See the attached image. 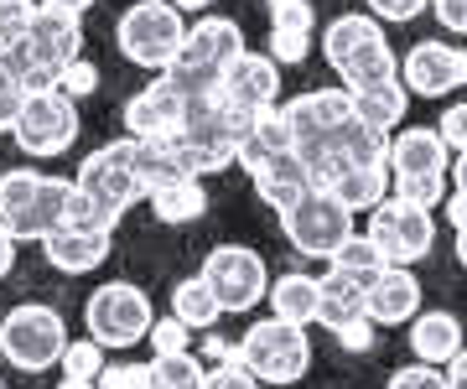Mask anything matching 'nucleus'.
<instances>
[{
    "label": "nucleus",
    "instance_id": "nucleus-29",
    "mask_svg": "<svg viewBox=\"0 0 467 389\" xmlns=\"http://www.w3.org/2000/svg\"><path fill=\"white\" fill-rule=\"evenodd\" d=\"M150 384L146 389H202V358L198 353H161L146 363Z\"/></svg>",
    "mask_w": 467,
    "mask_h": 389
},
{
    "label": "nucleus",
    "instance_id": "nucleus-44",
    "mask_svg": "<svg viewBox=\"0 0 467 389\" xmlns=\"http://www.w3.org/2000/svg\"><path fill=\"white\" fill-rule=\"evenodd\" d=\"M431 11H436V21H441L451 36H467V0H436Z\"/></svg>",
    "mask_w": 467,
    "mask_h": 389
},
{
    "label": "nucleus",
    "instance_id": "nucleus-18",
    "mask_svg": "<svg viewBox=\"0 0 467 389\" xmlns=\"http://www.w3.org/2000/svg\"><path fill=\"white\" fill-rule=\"evenodd\" d=\"M384 167H389V182H400V177H447L451 151L441 146V136L431 125H400L389 136Z\"/></svg>",
    "mask_w": 467,
    "mask_h": 389
},
{
    "label": "nucleus",
    "instance_id": "nucleus-26",
    "mask_svg": "<svg viewBox=\"0 0 467 389\" xmlns=\"http://www.w3.org/2000/svg\"><path fill=\"white\" fill-rule=\"evenodd\" d=\"M146 203L161 223H177V229H182V223H198L202 213H208V187H202L198 177H182V182L156 187Z\"/></svg>",
    "mask_w": 467,
    "mask_h": 389
},
{
    "label": "nucleus",
    "instance_id": "nucleus-42",
    "mask_svg": "<svg viewBox=\"0 0 467 389\" xmlns=\"http://www.w3.org/2000/svg\"><path fill=\"white\" fill-rule=\"evenodd\" d=\"M21 84L11 78V68H5V57H0V130H11L16 125V115H21Z\"/></svg>",
    "mask_w": 467,
    "mask_h": 389
},
{
    "label": "nucleus",
    "instance_id": "nucleus-15",
    "mask_svg": "<svg viewBox=\"0 0 467 389\" xmlns=\"http://www.w3.org/2000/svg\"><path fill=\"white\" fill-rule=\"evenodd\" d=\"M218 99L244 109V115H260V109H275L281 104V68L270 63L265 52H239L223 78H218Z\"/></svg>",
    "mask_w": 467,
    "mask_h": 389
},
{
    "label": "nucleus",
    "instance_id": "nucleus-11",
    "mask_svg": "<svg viewBox=\"0 0 467 389\" xmlns=\"http://www.w3.org/2000/svg\"><path fill=\"white\" fill-rule=\"evenodd\" d=\"M73 187H84L88 198H99L104 208H115L125 219V208L140 203V140L125 136V140L99 146V151H88Z\"/></svg>",
    "mask_w": 467,
    "mask_h": 389
},
{
    "label": "nucleus",
    "instance_id": "nucleus-46",
    "mask_svg": "<svg viewBox=\"0 0 467 389\" xmlns=\"http://www.w3.org/2000/svg\"><path fill=\"white\" fill-rule=\"evenodd\" d=\"M441 208H447L451 229H467V192H447V203H441Z\"/></svg>",
    "mask_w": 467,
    "mask_h": 389
},
{
    "label": "nucleus",
    "instance_id": "nucleus-24",
    "mask_svg": "<svg viewBox=\"0 0 467 389\" xmlns=\"http://www.w3.org/2000/svg\"><path fill=\"white\" fill-rule=\"evenodd\" d=\"M317 286H322V302H317V327H327V333H337V327H348L353 317H364V281H353V275L343 271H327L317 275Z\"/></svg>",
    "mask_w": 467,
    "mask_h": 389
},
{
    "label": "nucleus",
    "instance_id": "nucleus-32",
    "mask_svg": "<svg viewBox=\"0 0 467 389\" xmlns=\"http://www.w3.org/2000/svg\"><path fill=\"white\" fill-rule=\"evenodd\" d=\"M389 192H395V198H405V203L426 208V213H436V208L447 203L451 182H447V177H400V182H389Z\"/></svg>",
    "mask_w": 467,
    "mask_h": 389
},
{
    "label": "nucleus",
    "instance_id": "nucleus-19",
    "mask_svg": "<svg viewBox=\"0 0 467 389\" xmlns=\"http://www.w3.org/2000/svg\"><path fill=\"white\" fill-rule=\"evenodd\" d=\"M405 327H410V353H416V363H431V369H447L451 358L467 348L462 317L457 312H441V306H420Z\"/></svg>",
    "mask_w": 467,
    "mask_h": 389
},
{
    "label": "nucleus",
    "instance_id": "nucleus-9",
    "mask_svg": "<svg viewBox=\"0 0 467 389\" xmlns=\"http://www.w3.org/2000/svg\"><path fill=\"white\" fill-rule=\"evenodd\" d=\"M364 239L379 250L384 265H420L436 250V219L426 208L405 203V198H384L379 208H368V229Z\"/></svg>",
    "mask_w": 467,
    "mask_h": 389
},
{
    "label": "nucleus",
    "instance_id": "nucleus-34",
    "mask_svg": "<svg viewBox=\"0 0 467 389\" xmlns=\"http://www.w3.org/2000/svg\"><path fill=\"white\" fill-rule=\"evenodd\" d=\"M57 363H63V379H88V384H94V379L104 374V348L99 343H88V338H78V343H67L63 348Z\"/></svg>",
    "mask_w": 467,
    "mask_h": 389
},
{
    "label": "nucleus",
    "instance_id": "nucleus-38",
    "mask_svg": "<svg viewBox=\"0 0 467 389\" xmlns=\"http://www.w3.org/2000/svg\"><path fill=\"white\" fill-rule=\"evenodd\" d=\"M364 11L374 21H395V26H400V21H416L420 11H431V0H364Z\"/></svg>",
    "mask_w": 467,
    "mask_h": 389
},
{
    "label": "nucleus",
    "instance_id": "nucleus-21",
    "mask_svg": "<svg viewBox=\"0 0 467 389\" xmlns=\"http://www.w3.org/2000/svg\"><path fill=\"white\" fill-rule=\"evenodd\" d=\"M317 302H322L317 275H306V271L270 275V291H265L270 317L291 322V327H317Z\"/></svg>",
    "mask_w": 467,
    "mask_h": 389
},
{
    "label": "nucleus",
    "instance_id": "nucleus-33",
    "mask_svg": "<svg viewBox=\"0 0 467 389\" xmlns=\"http://www.w3.org/2000/svg\"><path fill=\"white\" fill-rule=\"evenodd\" d=\"M32 11H36V0H0V52L26 47V32H32Z\"/></svg>",
    "mask_w": 467,
    "mask_h": 389
},
{
    "label": "nucleus",
    "instance_id": "nucleus-2",
    "mask_svg": "<svg viewBox=\"0 0 467 389\" xmlns=\"http://www.w3.org/2000/svg\"><path fill=\"white\" fill-rule=\"evenodd\" d=\"M67 192L73 182L63 177H47V171H32V167H16L0 177V234H11L16 244L26 239H42L63 229V208H67Z\"/></svg>",
    "mask_w": 467,
    "mask_h": 389
},
{
    "label": "nucleus",
    "instance_id": "nucleus-50",
    "mask_svg": "<svg viewBox=\"0 0 467 389\" xmlns=\"http://www.w3.org/2000/svg\"><path fill=\"white\" fill-rule=\"evenodd\" d=\"M167 5H171V11H182V16H202L213 0H167Z\"/></svg>",
    "mask_w": 467,
    "mask_h": 389
},
{
    "label": "nucleus",
    "instance_id": "nucleus-12",
    "mask_svg": "<svg viewBox=\"0 0 467 389\" xmlns=\"http://www.w3.org/2000/svg\"><path fill=\"white\" fill-rule=\"evenodd\" d=\"M11 136H16V146L26 156H63V151H73V140H78V104L63 99L57 88H47V94H26L16 125H11Z\"/></svg>",
    "mask_w": 467,
    "mask_h": 389
},
{
    "label": "nucleus",
    "instance_id": "nucleus-43",
    "mask_svg": "<svg viewBox=\"0 0 467 389\" xmlns=\"http://www.w3.org/2000/svg\"><path fill=\"white\" fill-rule=\"evenodd\" d=\"M333 338L343 343L348 353H368V348H374V338H379V327H374V322H368V317H353L348 327H337Z\"/></svg>",
    "mask_w": 467,
    "mask_h": 389
},
{
    "label": "nucleus",
    "instance_id": "nucleus-25",
    "mask_svg": "<svg viewBox=\"0 0 467 389\" xmlns=\"http://www.w3.org/2000/svg\"><path fill=\"white\" fill-rule=\"evenodd\" d=\"M327 192L358 219V213H368V208H379L389 198V167H348L327 182Z\"/></svg>",
    "mask_w": 467,
    "mask_h": 389
},
{
    "label": "nucleus",
    "instance_id": "nucleus-22",
    "mask_svg": "<svg viewBox=\"0 0 467 389\" xmlns=\"http://www.w3.org/2000/svg\"><path fill=\"white\" fill-rule=\"evenodd\" d=\"M353 99V119H364L368 130L379 136H395L405 125V109H410V94H405L400 78H384V84H368V88H348Z\"/></svg>",
    "mask_w": 467,
    "mask_h": 389
},
{
    "label": "nucleus",
    "instance_id": "nucleus-55",
    "mask_svg": "<svg viewBox=\"0 0 467 389\" xmlns=\"http://www.w3.org/2000/svg\"><path fill=\"white\" fill-rule=\"evenodd\" d=\"M431 5H436V0H431Z\"/></svg>",
    "mask_w": 467,
    "mask_h": 389
},
{
    "label": "nucleus",
    "instance_id": "nucleus-35",
    "mask_svg": "<svg viewBox=\"0 0 467 389\" xmlns=\"http://www.w3.org/2000/svg\"><path fill=\"white\" fill-rule=\"evenodd\" d=\"M146 343H150V358H161V353H192V327H182V322L167 312V317L150 322Z\"/></svg>",
    "mask_w": 467,
    "mask_h": 389
},
{
    "label": "nucleus",
    "instance_id": "nucleus-52",
    "mask_svg": "<svg viewBox=\"0 0 467 389\" xmlns=\"http://www.w3.org/2000/svg\"><path fill=\"white\" fill-rule=\"evenodd\" d=\"M57 389H99V384H88V379H63Z\"/></svg>",
    "mask_w": 467,
    "mask_h": 389
},
{
    "label": "nucleus",
    "instance_id": "nucleus-28",
    "mask_svg": "<svg viewBox=\"0 0 467 389\" xmlns=\"http://www.w3.org/2000/svg\"><path fill=\"white\" fill-rule=\"evenodd\" d=\"M115 223H119L115 208H104L99 198H88L84 187H73V192H67L63 229H78V234H115Z\"/></svg>",
    "mask_w": 467,
    "mask_h": 389
},
{
    "label": "nucleus",
    "instance_id": "nucleus-17",
    "mask_svg": "<svg viewBox=\"0 0 467 389\" xmlns=\"http://www.w3.org/2000/svg\"><path fill=\"white\" fill-rule=\"evenodd\" d=\"M26 57L42 63V68H52V73H63L67 63L84 57V21L36 5L32 11V32H26Z\"/></svg>",
    "mask_w": 467,
    "mask_h": 389
},
{
    "label": "nucleus",
    "instance_id": "nucleus-36",
    "mask_svg": "<svg viewBox=\"0 0 467 389\" xmlns=\"http://www.w3.org/2000/svg\"><path fill=\"white\" fill-rule=\"evenodd\" d=\"M94 88H99V68H94L88 57H78V63H67V68L57 73V94H63V99H73V104L88 99Z\"/></svg>",
    "mask_w": 467,
    "mask_h": 389
},
{
    "label": "nucleus",
    "instance_id": "nucleus-23",
    "mask_svg": "<svg viewBox=\"0 0 467 389\" xmlns=\"http://www.w3.org/2000/svg\"><path fill=\"white\" fill-rule=\"evenodd\" d=\"M42 254H47L52 271L63 275H88L109 260V234H78V229H57V234L42 239Z\"/></svg>",
    "mask_w": 467,
    "mask_h": 389
},
{
    "label": "nucleus",
    "instance_id": "nucleus-40",
    "mask_svg": "<svg viewBox=\"0 0 467 389\" xmlns=\"http://www.w3.org/2000/svg\"><path fill=\"white\" fill-rule=\"evenodd\" d=\"M99 389H146L150 384V369L146 363H104V374L94 379Z\"/></svg>",
    "mask_w": 467,
    "mask_h": 389
},
{
    "label": "nucleus",
    "instance_id": "nucleus-31",
    "mask_svg": "<svg viewBox=\"0 0 467 389\" xmlns=\"http://www.w3.org/2000/svg\"><path fill=\"white\" fill-rule=\"evenodd\" d=\"M265 16H270V32L317 36V11H312V0H265Z\"/></svg>",
    "mask_w": 467,
    "mask_h": 389
},
{
    "label": "nucleus",
    "instance_id": "nucleus-10",
    "mask_svg": "<svg viewBox=\"0 0 467 389\" xmlns=\"http://www.w3.org/2000/svg\"><path fill=\"white\" fill-rule=\"evenodd\" d=\"M281 229L291 239V250L306 254V260H333L343 250V239L353 234V213L337 203L327 187H312L301 203H291L281 213Z\"/></svg>",
    "mask_w": 467,
    "mask_h": 389
},
{
    "label": "nucleus",
    "instance_id": "nucleus-54",
    "mask_svg": "<svg viewBox=\"0 0 467 389\" xmlns=\"http://www.w3.org/2000/svg\"><path fill=\"white\" fill-rule=\"evenodd\" d=\"M462 333H467V322H462Z\"/></svg>",
    "mask_w": 467,
    "mask_h": 389
},
{
    "label": "nucleus",
    "instance_id": "nucleus-6",
    "mask_svg": "<svg viewBox=\"0 0 467 389\" xmlns=\"http://www.w3.org/2000/svg\"><path fill=\"white\" fill-rule=\"evenodd\" d=\"M182 36H187V21H182V11H171L167 0H135L130 11L115 21L119 57L150 73H167L177 63Z\"/></svg>",
    "mask_w": 467,
    "mask_h": 389
},
{
    "label": "nucleus",
    "instance_id": "nucleus-45",
    "mask_svg": "<svg viewBox=\"0 0 467 389\" xmlns=\"http://www.w3.org/2000/svg\"><path fill=\"white\" fill-rule=\"evenodd\" d=\"M202 358H208V363H239V343L208 333V338H202Z\"/></svg>",
    "mask_w": 467,
    "mask_h": 389
},
{
    "label": "nucleus",
    "instance_id": "nucleus-1",
    "mask_svg": "<svg viewBox=\"0 0 467 389\" xmlns=\"http://www.w3.org/2000/svg\"><path fill=\"white\" fill-rule=\"evenodd\" d=\"M322 57L333 63L343 88H368V84H384V78H400V57L389 52V36L368 11H348V16L327 21Z\"/></svg>",
    "mask_w": 467,
    "mask_h": 389
},
{
    "label": "nucleus",
    "instance_id": "nucleus-3",
    "mask_svg": "<svg viewBox=\"0 0 467 389\" xmlns=\"http://www.w3.org/2000/svg\"><path fill=\"white\" fill-rule=\"evenodd\" d=\"M239 52H244L239 21L198 16V21H187L182 52H177V63L167 68V78L182 88V99H208V94H218V78H223V68H229Z\"/></svg>",
    "mask_w": 467,
    "mask_h": 389
},
{
    "label": "nucleus",
    "instance_id": "nucleus-53",
    "mask_svg": "<svg viewBox=\"0 0 467 389\" xmlns=\"http://www.w3.org/2000/svg\"><path fill=\"white\" fill-rule=\"evenodd\" d=\"M0 389H5V379H0Z\"/></svg>",
    "mask_w": 467,
    "mask_h": 389
},
{
    "label": "nucleus",
    "instance_id": "nucleus-39",
    "mask_svg": "<svg viewBox=\"0 0 467 389\" xmlns=\"http://www.w3.org/2000/svg\"><path fill=\"white\" fill-rule=\"evenodd\" d=\"M389 389H447V374L431 369V363H405V369L389 374Z\"/></svg>",
    "mask_w": 467,
    "mask_h": 389
},
{
    "label": "nucleus",
    "instance_id": "nucleus-47",
    "mask_svg": "<svg viewBox=\"0 0 467 389\" xmlns=\"http://www.w3.org/2000/svg\"><path fill=\"white\" fill-rule=\"evenodd\" d=\"M36 5H47V11H63V16H84V11H94L99 0H36Z\"/></svg>",
    "mask_w": 467,
    "mask_h": 389
},
{
    "label": "nucleus",
    "instance_id": "nucleus-16",
    "mask_svg": "<svg viewBox=\"0 0 467 389\" xmlns=\"http://www.w3.org/2000/svg\"><path fill=\"white\" fill-rule=\"evenodd\" d=\"M426 306V291H420V275L410 265H384L364 291V317L374 327H405Z\"/></svg>",
    "mask_w": 467,
    "mask_h": 389
},
{
    "label": "nucleus",
    "instance_id": "nucleus-37",
    "mask_svg": "<svg viewBox=\"0 0 467 389\" xmlns=\"http://www.w3.org/2000/svg\"><path fill=\"white\" fill-rule=\"evenodd\" d=\"M436 136H441V146H447L451 156L467 151V99H457V104H447V109H441V119H436Z\"/></svg>",
    "mask_w": 467,
    "mask_h": 389
},
{
    "label": "nucleus",
    "instance_id": "nucleus-20",
    "mask_svg": "<svg viewBox=\"0 0 467 389\" xmlns=\"http://www.w3.org/2000/svg\"><path fill=\"white\" fill-rule=\"evenodd\" d=\"M250 177H254V192H260V203L275 208V213H285L291 203H301V198L312 192V171L301 167V156H296V151L265 156V161L250 171Z\"/></svg>",
    "mask_w": 467,
    "mask_h": 389
},
{
    "label": "nucleus",
    "instance_id": "nucleus-13",
    "mask_svg": "<svg viewBox=\"0 0 467 389\" xmlns=\"http://www.w3.org/2000/svg\"><path fill=\"white\" fill-rule=\"evenodd\" d=\"M400 84L416 99H447L467 88V52L451 42H416L400 57Z\"/></svg>",
    "mask_w": 467,
    "mask_h": 389
},
{
    "label": "nucleus",
    "instance_id": "nucleus-49",
    "mask_svg": "<svg viewBox=\"0 0 467 389\" xmlns=\"http://www.w3.org/2000/svg\"><path fill=\"white\" fill-rule=\"evenodd\" d=\"M11 265H16V239H11V234H0V281L11 275Z\"/></svg>",
    "mask_w": 467,
    "mask_h": 389
},
{
    "label": "nucleus",
    "instance_id": "nucleus-48",
    "mask_svg": "<svg viewBox=\"0 0 467 389\" xmlns=\"http://www.w3.org/2000/svg\"><path fill=\"white\" fill-rule=\"evenodd\" d=\"M441 374H447V389H467V348H462L457 358H451V363H447Z\"/></svg>",
    "mask_w": 467,
    "mask_h": 389
},
{
    "label": "nucleus",
    "instance_id": "nucleus-8",
    "mask_svg": "<svg viewBox=\"0 0 467 389\" xmlns=\"http://www.w3.org/2000/svg\"><path fill=\"white\" fill-rule=\"evenodd\" d=\"M198 275H202V286L213 291L218 312H234V317L239 312H254L270 291L265 254L250 250V244H218V250H208Z\"/></svg>",
    "mask_w": 467,
    "mask_h": 389
},
{
    "label": "nucleus",
    "instance_id": "nucleus-51",
    "mask_svg": "<svg viewBox=\"0 0 467 389\" xmlns=\"http://www.w3.org/2000/svg\"><path fill=\"white\" fill-rule=\"evenodd\" d=\"M457 265L467 271V229H457Z\"/></svg>",
    "mask_w": 467,
    "mask_h": 389
},
{
    "label": "nucleus",
    "instance_id": "nucleus-30",
    "mask_svg": "<svg viewBox=\"0 0 467 389\" xmlns=\"http://www.w3.org/2000/svg\"><path fill=\"white\" fill-rule=\"evenodd\" d=\"M327 265H333V271H343V275H353V281H364V286L384 271L379 250H374V244L364 239V229H353V234L343 239V250H337L333 260H327Z\"/></svg>",
    "mask_w": 467,
    "mask_h": 389
},
{
    "label": "nucleus",
    "instance_id": "nucleus-7",
    "mask_svg": "<svg viewBox=\"0 0 467 389\" xmlns=\"http://www.w3.org/2000/svg\"><path fill=\"white\" fill-rule=\"evenodd\" d=\"M150 322H156V306H150V296L135 286V281H104V286L84 302L88 343H99L104 353H109V348H135V343H146Z\"/></svg>",
    "mask_w": 467,
    "mask_h": 389
},
{
    "label": "nucleus",
    "instance_id": "nucleus-27",
    "mask_svg": "<svg viewBox=\"0 0 467 389\" xmlns=\"http://www.w3.org/2000/svg\"><path fill=\"white\" fill-rule=\"evenodd\" d=\"M171 317L182 322V327H192V333H208L223 312H218L213 291L202 286V275H182V281L171 286Z\"/></svg>",
    "mask_w": 467,
    "mask_h": 389
},
{
    "label": "nucleus",
    "instance_id": "nucleus-41",
    "mask_svg": "<svg viewBox=\"0 0 467 389\" xmlns=\"http://www.w3.org/2000/svg\"><path fill=\"white\" fill-rule=\"evenodd\" d=\"M202 389H265V384H254L244 363H213V369H202Z\"/></svg>",
    "mask_w": 467,
    "mask_h": 389
},
{
    "label": "nucleus",
    "instance_id": "nucleus-14",
    "mask_svg": "<svg viewBox=\"0 0 467 389\" xmlns=\"http://www.w3.org/2000/svg\"><path fill=\"white\" fill-rule=\"evenodd\" d=\"M182 119H187V99H182V88L171 84L167 73H156L140 94L125 99V136L146 140V146L171 140L177 130H182Z\"/></svg>",
    "mask_w": 467,
    "mask_h": 389
},
{
    "label": "nucleus",
    "instance_id": "nucleus-5",
    "mask_svg": "<svg viewBox=\"0 0 467 389\" xmlns=\"http://www.w3.org/2000/svg\"><path fill=\"white\" fill-rule=\"evenodd\" d=\"M67 322L57 306H42V302H21L0 317V358L21 374H47L57 369V358L67 348Z\"/></svg>",
    "mask_w": 467,
    "mask_h": 389
},
{
    "label": "nucleus",
    "instance_id": "nucleus-4",
    "mask_svg": "<svg viewBox=\"0 0 467 389\" xmlns=\"http://www.w3.org/2000/svg\"><path fill=\"white\" fill-rule=\"evenodd\" d=\"M239 363L250 369L254 384H265V389L301 384L306 369H312V338H306V327H291V322H281V317H265L239 338Z\"/></svg>",
    "mask_w": 467,
    "mask_h": 389
}]
</instances>
